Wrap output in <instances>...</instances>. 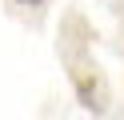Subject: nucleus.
<instances>
[{
    "label": "nucleus",
    "mask_w": 124,
    "mask_h": 120,
    "mask_svg": "<svg viewBox=\"0 0 124 120\" xmlns=\"http://www.w3.org/2000/svg\"><path fill=\"white\" fill-rule=\"evenodd\" d=\"M72 84H76V92H80V104L84 108H92V112H104V80H100V72H96V64H88V60H72Z\"/></svg>",
    "instance_id": "f257e3e1"
},
{
    "label": "nucleus",
    "mask_w": 124,
    "mask_h": 120,
    "mask_svg": "<svg viewBox=\"0 0 124 120\" xmlns=\"http://www.w3.org/2000/svg\"><path fill=\"white\" fill-rule=\"evenodd\" d=\"M16 4H28V8H36V4H44V0H16Z\"/></svg>",
    "instance_id": "f03ea898"
}]
</instances>
